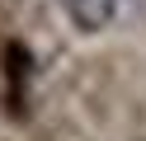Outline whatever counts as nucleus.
I'll return each mask as SVG.
<instances>
[{"instance_id":"1","label":"nucleus","mask_w":146,"mask_h":141,"mask_svg":"<svg viewBox=\"0 0 146 141\" xmlns=\"http://www.w3.org/2000/svg\"><path fill=\"white\" fill-rule=\"evenodd\" d=\"M118 5H123V0H61L66 19L80 28V33H99V28H108V24L118 19Z\"/></svg>"}]
</instances>
